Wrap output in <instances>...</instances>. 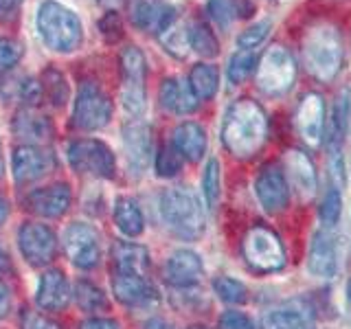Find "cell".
<instances>
[{"label": "cell", "instance_id": "cell-8", "mask_svg": "<svg viewBox=\"0 0 351 329\" xmlns=\"http://www.w3.org/2000/svg\"><path fill=\"white\" fill-rule=\"evenodd\" d=\"M121 73H123V90L121 101L130 114H143L145 110V55L138 47H125L121 53Z\"/></svg>", "mask_w": 351, "mask_h": 329}, {"label": "cell", "instance_id": "cell-17", "mask_svg": "<svg viewBox=\"0 0 351 329\" xmlns=\"http://www.w3.org/2000/svg\"><path fill=\"white\" fill-rule=\"evenodd\" d=\"M53 167H55L53 154L38 145H20L14 151V178L20 184H29L42 178Z\"/></svg>", "mask_w": 351, "mask_h": 329}, {"label": "cell", "instance_id": "cell-29", "mask_svg": "<svg viewBox=\"0 0 351 329\" xmlns=\"http://www.w3.org/2000/svg\"><path fill=\"white\" fill-rule=\"evenodd\" d=\"M189 86L197 101H208L213 99L219 86V71L213 64H195L189 73Z\"/></svg>", "mask_w": 351, "mask_h": 329}, {"label": "cell", "instance_id": "cell-44", "mask_svg": "<svg viewBox=\"0 0 351 329\" xmlns=\"http://www.w3.org/2000/svg\"><path fill=\"white\" fill-rule=\"evenodd\" d=\"M18 97L25 101L27 106H38L42 99H44V90H42V84L38 80H33V77H29V80H22L18 84Z\"/></svg>", "mask_w": 351, "mask_h": 329}, {"label": "cell", "instance_id": "cell-37", "mask_svg": "<svg viewBox=\"0 0 351 329\" xmlns=\"http://www.w3.org/2000/svg\"><path fill=\"white\" fill-rule=\"evenodd\" d=\"M213 290L217 299L228 305H241L248 301V288L233 277H217L213 281Z\"/></svg>", "mask_w": 351, "mask_h": 329}, {"label": "cell", "instance_id": "cell-18", "mask_svg": "<svg viewBox=\"0 0 351 329\" xmlns=\"http://www.w3.org/2000/svg\"><path fill=\"white\" fill-rule=\"evenodd\" d=\"M123 147L132 173H143L152 160V130L143 121H132L123 127Z\"/></svg>", "mask_w": 351, "mask_h": 329}, {"label": "cell", "instance_id": "cell-54", "mask_svg": "<svg viewBox=\"0 0 351 329\" xmlns=\"http://www.w3.org/2000/svg\"><path fill=\"white\" fill-rule=\"evenodd\" d=\"M99 3H101L108 11H112L114 7H121L123 3H128V0H99Z\"/></svg>", "mask_w": 351, "mask_h": 329}, {"label": "cell", "instance_id": "cell-42", "mask_svg": "<svg viewBox=\"0 0 351 329\" xmlns=\"http://www.w3.org/2000/svg\"><path fill=\"white\" fill-rule=\"evenodd\" d=\"M22 58V44L11 38H0V73L11 71Z\"/></svg>", "mask_w": 351, "mask_h": 329}, {"label": "cell", "instance_id": "cell-5", "mask_svg": "<svg viewBox=\"0 0 351 329\" xmlns=\"http://www.w3.org/2000/svg\"><path fill=\"white\" fill-rule=\"evenodd\" d=\"M296 82V62L292 53L274 44L257 62V88L268 97H283Z\"/></svg>", "mask_w": 351, "mask_h": 329}, {"label": "cell", "instance_id": "cell-50", "mask_svg": "<svg viewBox=\"0 0 351 329\" xmlns=\"http://www.w3.org/2000/svg\"><path fill=\"white\" fill-rule=\"evenodd\" d=\"M233 5H235L237 18H250L255 14V3H252V0H233Z\"/></svg>", "mask_w": 351, "mask_h": 329}, {"label": "cell", "instance_id": "cell-47", "mask_svg": "<svg viewBox=\"0 0 351 329\" xmlns=\"http://www.w3.org/2000/svg\"><path fill=\"white\" fill-rule=\"evenodd\" d=\"M25 0H0V22H11L18 14Z\"/></svg>", "mask_w": 351, "mask_h": 329}, {"label": "cell", "instance_id": "cell-4", "mask_svg": "<svg viewBox=\"0 0 351 329\" xmlns=\"http://www.w3.org/2000/svg\"><path fill=\"white\" fill-rule=\"evenodd\" d=\"M38 31L49 49L58 53H71L80 49L84 40L82 20L69 7L55 0H44L38 11Z\"/></svg>", "mask_w": 351, "mask_h": 329}, {"label": "cell", "instance_id": "cell-15", "mask_svg": "<svg viewBox=\"0 0 351 329\" xmlns=\"http://www.w3.org/2000/svg\"><path fill=\"white\" fill-rule=\"evenodd\" d=\"M162 277L171 288H180V290L193 288L204 277V263L200 255L189 248L173 250L167 257V261H165Z\"/></svg>", "mask_w": 351, "mask_h": 329}, {"label": "cell", "instance_id": "cell-34", "mask_svg": "<svg viewBox=\"0 0 351 329\" xmlns=\"http://www.w3.org/2000/svg\"><path fill=\"white\" fill-rule=\"evenodd\" d=\"M189 47L202 58H215L219 53V42L215 33L204 22H193L189 27Z\"/></svg>", "mask_w": 351, "mask_h": 329}, {"label": "cell", "instance_id": "cell-20", "mask_svg": "<svg viewBox=\"0 0 351 329\" xmlns=\"http://www.w3.org/2000/svg\"><path fill=\"white\" fill-rule=\"evenodd\" d=\"M125 7L132 25L141 31L154 33H160L167 20L176 14V9L167 7L162 0H128Z\"/></svg>", "mask_w": 351, "mask_h": 329}, {"label": "cell", "instance_id": "cell-21", "mask_svg": "<svg viewBox=\"0 0 351 329\" xmlns=\"http://www.w3.org/2000/svg\"><path fill=\"white\" fill-rule=\"evenodd\" d=\"M285 171H288L285 178L292 180L294 189L301 193V197L310 200V197L316 193V184H318L316 167L310 160V156L301 149H290L285 154Z\"/></svg>", "mask_w": 351, "mask_h": 329}, {"label": "cell", "instance_id": "cell-43", "mask_svg": "<svg viewBox=\"0 0 351 329\" xmlns=\"http://www.w3.org/2000/svg\"><path fill=\"white\" fill-rule=\"evenodd\" d=\"M99 29L108 42H119L123 38V22H121L117 11H106V16L99 20Z\"/></svg>", "mask_w": 351, "mask_h": 329}, {"label": "cell", "instance_id": "cell-10", "mask_svg": "<svg viewBox=\"0 0 351 329\" xmlns=\"http://www.w3.org/2000/svg\"><path fill=\"white\" fill-rule=\"evenodd\" d=\"M64 250L75 268L93 270L101 261V237L95 226L73 222L64 230Z\"/></svg>", "mask_w": 351, "mask_h": 329}, {"label": "cell", "instance_id": "cell-35", "mask_svg": "<svg viewBox=\"0 0 351 329\" xmlns=\"http://www.w3.org/2000/svg\"><path fill=\"white\" fill-rule=\"evenodd\" d=\"M340 215H343V195L340 189L334 184L327 186V191L323 195L321 208H318V219H321L323 228H336L340 222Z\"/></svg>", "mask_w": 351, "mask_h": 329}, {"label": "cell", "instance_id": "cell-26", "mask_svg": "<svg viewBox=\"0 0 351 329\" xmlns=\"http://www.w3.org/2000/svg\"><path fill=\"white\" fill-rule=\"evenodd\" d=\"M11 127H14L16 136L29 141L27 145L47 143L53 136V125H51L49 117L36 112V110H20L14 119V123H11Z\"/></svg>", "mask_w": 351, "mask_h": 329}, {"label": "cell", "instance_id": "cell-55", "mask_svg": "<svg viewBox=\"0 0 351 329\" xmlns=\"http://www.w3.org/2000/svg\"><path fill=\"white\" fill-rule=\"evenodd\" d=\"M5 175V156H3V143H0V178Z\"/></svg>", "mask_w": 351, "mask_h": 329}, {"label": "cell", "instance_id": "cell-12", "mask_svg": "<svg viewBox=\"0 0 351 329\" xmlns=\"http://www.w3.org/2000/svg\"><path fill=\"white\" fill-rule=\"evenodd\" d=\"M257 200L268 213H281L290 204V182L285 178L281 164L268 162L259 169L255 178Z\"/></svg>", "mask_w": 351, "mask_h": 329}, {"label": "cell", "instance_id": "cell-31", "mask_svg": "<svg viewBox=\"0 0 351 329\" xmlns=\"http://www.w3.org/2000/svg\"><path fill=\"white\" fill-rule=\"evenodd\" d=\"M158 38L165 44V49H167L171 55H176V58H184L186 55V47H189V29H184L180 25L176 14L167 20V25L160 29Z\"/></svg>", "mask_w": 351, "mask_h": 329}, {"label": "cell", "instance_id": "cell-9", "mask_svg": "<svg viewBox=\"0 0 351 329\" xmlns=\"http://www.w3.org/2000/svg\"><path fill=\"white\" fill-rule=\"evenodd\" d=\"M112 119V101L104 93V88L95 82H84L80 86L75 101V112L73 121L75 127L93 132L108 125V121Z\"/></svg>", "mask_w": 351, "mask_h": 329}, {"label": "cell", "instance_id": "cell-28", "mask_svg": "<svg viewBox=\"0 0 351 329\" xmlns=\"http://www.w3.org/2000/svg\"><path fill=\"white\" fill-rule=\"evenodd\" d=\"M114 222L121 233L128 237H138L143 233V228H145V217H143V211L134 197H128V195L117 197Z\"/></svg>", "mask_w": 351, "mask_h": 329}, {"label": "cell", "instance_id": "cell-52", "mask_svg": "<svg viewBox=\"0 0 351 329\" xmlns=\"http://www.w3.org/2000/svg\"><path fill=\"white\" fill-rule=\"evenodd\" d=\"M7 217H9V204L3 195H0V226H3L7 222Z\"/></svg>", "mask_w": 351, "mask_h": 329}, {"label": "cell", "instance_id": "cell-36", "mask_svg": "<svg viewBox=\"0 0 351 329\" xmlns=\"http://www.w3.org/2000/svg\"><path fill=\"white\" fill-rule=\"evenodd\" d=\"M42 90H44V97L49 99V101L60 108L66 103V99H69V84H66V77L55 71V69H47L42 75Z\"/></svg>", "mask_w": 351, "mask_h": 329}, {"label": "cell", "instance_id": "cell-14", "mask_svg": "<svg viewBox=\"0 0 351 329\" xmlns=\"http://www.w3.org/2000/svg\"><path fill=\"white\" fill-rule=\"evenodd\" d=\"M294 127L307 145L318 147L325 141V99L321 93H307L294 112Z\"/></svg>", "mask_w": 351, "mask_h": 329}, {"label": "cell", "instance_id": "cell-11", "mask_svg": "<svg viewBox=\"0 0 351 329\" xmlns=\"http://www.w3.org/2000/svg\"><path fill=\"white\" fill-rule=\"evenodd\" d=\"M340 237L336 228H318L312 235L310 248H307V270L318 279H334L340 270Z\"/></svg>", "mask_w": 351, "mask_h": 329}, {"label": "cell", "instance_id": "cell-53", "mask_svg": "<svg viewBox=\"0 0 351 329\" xmlns=\"http://www.w3.org/2000/svg\"><path fill=\"white\" fill-rule=\"evenodd\" d=\"M145 329H171V327L165 323L162 318H152V321H147Z\"/></svg>", "mask_w": 351, "mask_h": 329}, {"label": "cell", "instance_id": "cell-41", "mask_svg": "<svg viewBox=\"0 0 351 329\" xmlns=\"http://www.w3.org/2000/svg\"><path fill=\"white\" fill-rule=\"evenodd\" d=\"M206 14L219 29H228L237 20L233 0H208L206 3Z\"/></svg>", "mask_w": 351, "mask_h": 329}, {"label": "cell", "instance_id": "cell-32", "mask_svg": "<svg viewBox=\"0 0 351 329\" xmlns=\"http://www.w3.org/2000/svg\"><path fill=\"white\" fill-rule=\"evenodd\" d=\"M75 301L80 305V310L84 312H99V310H108V299L104 290L95 285L93 281L80 279L75 283Z\"/></svg>", "mask_w": 351, "mask_h": 329}, {"label": "cell", "instance_id": "cell-49", "mask_svg": "<svg viewBox=\"0 0 351 329\" xmlns=\"http://www.w3.org/2000/svg\"><path fill=\"white\" fill-rule=\"evenodd\" d=\"M9 310H11V292L7 285L0 281V321L9 314Z\"/></svg>", "mask_w": 351, "mask_h": 329}, {"label": "cell", "instance_id": "cell-33", "mask_svg": "<svg viewBox=\"0 0 351 329\" xmlns=\"http://www.w3.org/2000/svg\"><path fill=\"white\" fill-rule=\"evenodd\" d=\"M257 51H246L239 49L233 53V58L228 60V69H226V77L230 84H241L246 82L248 77L252 75V71L257 69Z\"/></svg>", "mask_w": 351, "mask_h": 329}, {"label": "cell", "instance_id": "cell-19", "mask_svg": "<svg viewBox=\"0 0 351 329\" xmlns=\"http://www.w3.org/2000/svg\"><path fill=\"white\" fill-rule=\"evenodd\" d=\"M73 202L71 186L66 182H58L44 189L31 191L27 197V206L33 213H38L42 217H60L69 211V206Z\"/></svg>", "mask_w": 351, "mask_h": 329}, {"label": "cell", "instance_id": "cell-39", "mask_svg": "<svg viewBox=\"0 0 351 329\" xmlns=\"http://www.w3.org/2000/svg\"><path fill=\"white\" fill-rule=\"evenodd\" d=\"M182 156L180 151L176 149L173 145H162L156 154V162H154V167H156V173L160 178H173L176 173L182 169Z\"/></svg>", "mask_w": 351, "mask_h": 329}, {"label": "cell", "instance_id": "cell-16", "mask_svg": "<svg viewBox=\"0 0 351 329\" xmlns=\"http://www.w3.org/2000/svg\"><path fill=\"white\" fill-rule=\"evenodd\" d=\"M112 290L117 301L130 307H143L158 301V292L147 279V274H132V272H114Z\"/></svg>", "mask_w": 351, "mask_h": 329}, {"label": "cell", "instance_id": "cell-2", "mask_svg": "<svg viewBox=\"0 0 351 329\" xmlns=\"http://www.w3.org/2000/svg\"><path fill=\"white\" fill-rule=\"evenodd\" d=\"M303 64L307 73L318 82H332L338 77L345 62V42L343 33L336 25L321 22L314 25L303 38Z\"/></svg>", "mask_w": 351, "mask_h": 329}, {"label": "cell", "instance_id": "cell-22", "mask_svg": "<svg viewBox=\"0 0 351 329\" xmlns=\"http://www.w3.org/2000/svg\"><path fill=\"white\" fill-rule=\"evenodd\" d=\"M160 106L167 112L176 114H191L197 108V97L193 95L189 82L178 80V77H167L160 84Z\"/></svg>", "mask_w": 351, "mask_h": 329}, {"label": "cell", "instance_id": "cell-40", "mask_svg": "<svg viewBox=\"0 0 351 329\" xmlns=\"http://www.w3.org/2000/svg\"><path fill=\"white\" fill-rule=\"evenodd\" d=\"M270 29H272V22L270 20H259L257 25H252L246 31L239 33L237 47L239 49H246V51H257L261 44H263V40L268 38Z\"/></svg>", "mask_w": 351, "mask_h": 329}, {"label": "cell", "instance_id": "cell-24", "mask_svg": "<svg viewBox=\"0 0 351 329\" xmlns=\"http://www.w3.org/2000/svg\"><path fill=\"white\" fill-rule=\"evenodd\" d=\"M349 117H351V95L343 90L334 101L332 114L325 119V141L329 151H340V145L345 143L347 130H349Z\"/></svg>", "mask_w": 351, "mask_h": 329}, {"label": "cell", "instance_id": "cell-13", "mask_svg": "<svg viewBox=\"0 0 351 329\" xmlns=\"http://www.w3.org/2000/svg\"><path fill=\"white\" fill-rule=\"evenodd\" d=\"M18 246L31 266H47L58 255V237L53 228L40 222H27L20 226Z\"/></svg>", "mask_w": 351, "mask_h": 329}, {"label": "cell", "instance_id": "cell-45", "mask_svg": "<svg viewBox=\"0 0 351 329\" xmlns=\"http://www.w3.org/2000/svg\"><path fill=\"white\" fill-rule=\"evenodd\" d=\"M217 327L219 329H255V323H252V318L244 312L228 310L219 316Z\"/></svg>", "mask_w": 351, "mask_h": 329}, {"label": "cell", "instance_id": "cell-3", "mask_svg": "<svg viewBox=\"0 0 351 329\" xmlns=\"http://www.w3.org/2000/svg\"><path fill=\"white\" fill-rule=\"evenodd\" d=\"M160 215L171 233L182 239H200L204 235V208L186 186H171L160 195Z\"/></svg>", "mask_w": 351, "mask_h": 329}, {"label": "cell", "instance_id": "cell-38", "mask_svg": "<svg viewBox=\"0 0 351 329\" xmlns=\"http://www.w3.org/2000/svg\"><path fill=\"white\" fill-rule=\"evenodd\" d=\"M202 193L208 208H215L222 195V175H219V162L211 158L206 162L204 173H202Z\"/></svg>", "mask_w": 351, "mask_h": 329}, {"label": "cell", "instance_id": "cell-6", "mask_svg": "<svg viewBox=\"0 0 351 329\" xmlns=\"http://www.w3.org/2000/svg\"><path fill=\"white\" fill-rule=\"evenodd\" d=\"M241 255L248 266L261 272H279L285 266V248L281 237L268 226H252L241 241Z\"/></svg>", "mask_w": 351, "mask_h": 329}, {"label": "cell", "instance_id": "cell-25", "mask_svg": "<svg viewBox=\"0 0 351 329\" xmlns=\"http://www.w3.org/2000/svg\"><path fill=\"white\" fill-rule=\"evenodd\" d=\"M173 147L184 160L197 162L206 151V132L195 121H184L173 130Z\"/></svg>", "mask_w": 351, "mask_h": 329}, {"label": "cell", "instance_id": "cell-56", "mask_svg": "<svg viewBox=\"0 0 351 329\" xmlns=\"http://www.w3.org/2000/svg\"><path fill=\"white\" fill-rule=\"evenodd\" d=\"M345 294H347V301H349V305H351V279L347 281V288H345Z\"/></svg>", "mask_w": 351, "mask_h": 329}, {"label": "cell", "instance_id": "cell-27", "mask_svg": "<svg viewBox=\"0 0 351 329\" xmlns=\"http://www.w3.org/2000/svg\"><path fill=\"white\" fill-rule=\"evenodd\" d=\"M114 272H132V274H147L149 268V252L141 244L132 241H117L112 246Z\"/></svg>", "mask_w": 351, "mask_h": 329}, {"label": "cell", "instance_id": "cell-57", "mask_svg": "<svg viewBox=\"0 0 351 329\" xmlns=\"http://www.w3.org/2000/svg\"><path fill=\"white\" fill-rule=\"evenodd\" d=\"M189 329H206V327H189Z\"/></svg>", "mask_w": 351, "mask_h": 329}, {"label": "cell", "instance_id": "cell-23", "mask_svg": "<svg viewBox=\"0 0 351 329\" xmlns=\"http://www.w3.org/2000/svg\"><path fill=\"white\" fill-rule=\"evenodd\" d=\"M38 305L47 312L62 310L71 299V288L62 270H47L38 283Z\"/></svg>", "mask_w": 351, "mask_h": 329}, {"label": "cell", "instance_id": "cell-51", "mask_svg": "<svg viewBox=\"0 0 351 329\" xmlns=\"http://www.w3.org/2000/svg\"><path fill=\"white\" fill-rule=\"evenodd\" d=\"M9 268H11V263H9V255L5 252V248L0 246V274H5Z\"/></svg>", "mask_w": 351, "mask_h": 329}, {"label": "cell", "instance_id": "cell-46", "mask_svg": "<svg viewBox=\"0 0 351 329\" xmlns=\"http://www.w3.org/2000/svg\"><path fill=\"white\" fill-rule=\"evenodd\" d=\"M22 329H60V325L38 312H25L20 318Z\"/></svg>", "mask_w": 351, "mask_h": 329}, {"label": "cell", "instance_id": "cell-7", "mask_svg": "<svg viewBox=\"0 0 351 329\" xmlns=\"http://www.w3.org/2000/svg\"><path fill=\"white\" fill-rule=\"evenodd\" d=\"M69 162L77 173L112 178L114 175V154L106 143L95 138H80L69 145Z\"/></svg>", "mask_w": 351, "mask_h": 329}, {"label": "cell", "instance_id": "cell-48", "mask_svg": "<svg viewBox=\"0 0 351 329\" xmlns=\"http://www.w3.org/2000/svg\"><path fill=\"white\" fill-rule=\"evenodd\" d=\"M80 329H121V325L112 318H101V316H95V318H86V321L80 325Z\"/></svg>", "mask_w": 351, "mask_h": 329}, {"label": "cell", "instance_id": "cell-1", "mask_svg": "<svg viewBox=\"0 0 351 329\" xmlns=\"http://www.w3.org/2000/svg\"><path fill=\"white\" fill-rule=\"evenodd\" d=\"M268 117L252 99H237L222 121V143L235 158H252L266 145Z\"/></svg>", "mask_w": 351, "mask_h": 329}, {"label": "cell", "instance_id": "cell-30", "mask_svg": "<svg viewBox=\"0 0 351 329\" xmlns=\"http://www.w3.org/2000/svg\"><path fill=\"white\" fill-rule=\"evenodd\" d=\"M259 329H312L310 316L296 307H279L261 318Z\"/></svg>", "mask_w": 351, "mask_h": 329}]
</instances>
